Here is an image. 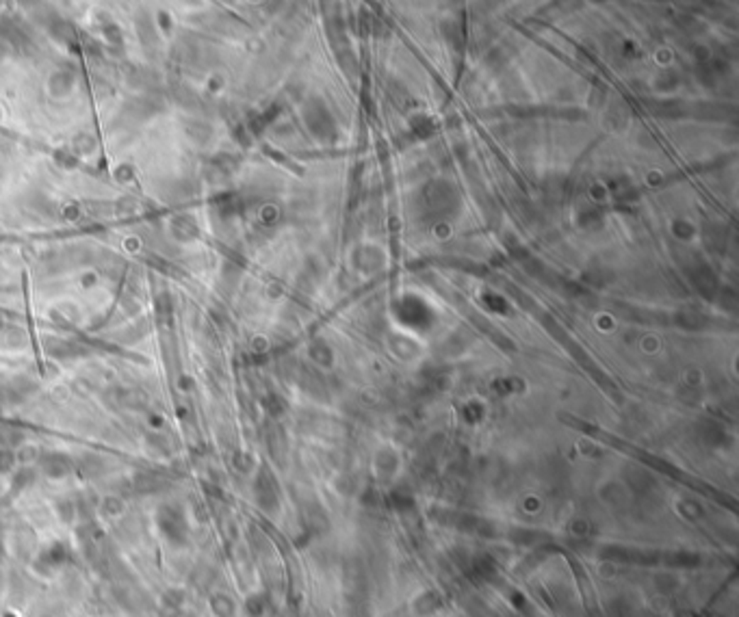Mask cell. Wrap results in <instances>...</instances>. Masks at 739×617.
Segmentation results:
<instances>
[{
	"instance_id": "cell-1",
	"label": "cell",
	"mask_w": 739,
	"mask_h": 617,
	"mask_svg": "<svg viewBox=\"0 0 739 617\" xmlns=\"http://www.w3.org/2000/svg\"><path fill=\"white\" fill-rule=\"evenodd\" d=\"M44 351L59 362L79 360L83 356H89V349L85 344L76 342V340H67V338H57V336L44 340Z\"/></svg>"
},
{
	"instance_id": "cell-2",
	"label": "cell",
	"mask_w": 739,
	"mask_h": 617,
	"mask_svg": "<svg viewBox=\"0 0 739 617\" xmlns=\"http://www.w3.org/2000/svg\"><path fill=\"white\" fill-rule=\"evenodd\" d=\"M159 526L161 531L174 539V542H182V539L187 537V522H184V516L180 509L172 507V505H165L161 507L159 511Z\"/></svg>"
},
{
	"instance_id": "cell-3",
	"label": "cell",
	"mask_w": 739,
	"mask_h": 617,
	"mask_svg": "<svg viewBox=\"0 0 739 617\" xmlns=\"http://www.w3.org/2000/svg\"><path fill=\"white\" fill-rule=\"evenodd\" d=\"M37 390V383L30 381L28 377H13L5 388H3V397H0V403L3 401H11V403H20L24 399H28L33 392Z\"/></svg>"
},
{
	"instance_id": "cell-4",
	"label": "cell",
	"mask_w": 739,
	"mask_h": 617,
	"mask_svg": "<svg viewBox=\"0 0 739 617\" xmlns=\"http://www.w3.org/2000/svg\"><path fill=\"white\" fill-rule=\"evenodd\" d=\"M40 468L48 475V477H65L72 472L74 464L72 459L65 453H44L40 457Z\"/></svg>"
},
{
	"instance_id": "cell-5",
	"label": "cell",
	"mask_w": 739,
	"mask_h": 617,
	"mask_svg": "<svg viewBox=\"0 0 739 617\" xmlns=\"http://www.w3.org/2000/svg\"><path fill=\"white\" fill-rule=\"evenodd\" d=\"M172 234L180 243H189L193 239H198V225H196V221L189 219V217H178L172 223Z\"/></svg>"
},
{
	"instance_id": "cell-6",
	"label": "cell",
	"mask_w": 739,
	"mask_h": 617,
	"mask_svg": "<svg viewBox=\"0 0 739 617\" xmlns=\"http://www.w3.org/2000/svg\"><path fill=\"white\" fill-rule=\"evenodd\" d=\"M154 312H157L159 323L170 327L174 321V297L170 293H161L157 301H154Z\"/></svg>"
},
{
	"instance_id": "cell-7",
	"label": "cell",
	"mask_w": 739,
	"mask_h": 617,
	"mask_svg": "<svg viewBox=\"0 0 739 617\" xmlns=\"http://www.w3.org/2000/svg\"><path fill=\"white\" fill-rule=\"evenodd\" d=\"M150 264H152L154 268H157V271H161L163 276H170V278H180V276H182L180 268H178L174 262L165 260V258H157V256H152V258H150Z\"/></svg>"
},
{
	"instance_id": "cell-8",
	"label": "cell",
	"mask_w": 739,
	"mask_h": 617,
	"mask_svg": "<svg viewBox=\"0 0 739 617\" xmlns=\"http://www.w3.org/2000/svg\"><path fill=\"white\" fill-rule=\"evenodd\" d=\"M13 461H16V457L9 448H0V472H9Z\"/></svg>"
}]
</instances>
